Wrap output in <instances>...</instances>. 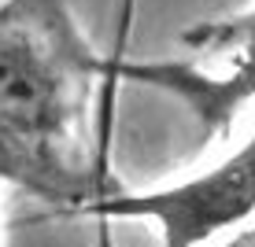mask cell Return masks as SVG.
<instances>
[{"label":"cell","mask_w":255,"mask_h":247,"mask_svg":"<svg viewBox=\"0 0 255 247\" xmlns=\"http://www.w3.org/2000/svg\"><path fill=\"white\" fill-rule=\"evenodd\" d=\"M108 78L67 0L0 4V181L52 210L85 214L111 196L93 140Z\"/></svg>","instance_id":"cell-1"},{"label":"cell","mask_w":255,"mask_h":247,"mask_svg":"<svg viewBox=\"0 0 255 247\" xmlns=\"http://www.w3.org/2000/svg\"><path fill=\"white\" fill-rule=\"evenodd\" d=\"M181 45L196 56L218 59V70L192 63H108V78H126L174 92L196 114L204 137H222L244 103L255 100V7L233 19L200 22L181 33Z\"/></svg>","instance_id":"cell-2"},{"label":"cell","mask_w":255,"mask_h":247,"mask_svg":"<svg viewBox=\"0 0 255 247\" xmlns=\"http://www.w3.org/2000/svg\"><path fill=\"white\" fill-rule=\"evenodd\" d=\"M85 214L96 218H148L159 225L163 247H200L218 233L244 225L255 214V133L192 181L137 196H104Z\"/></svg>","instance_id":"cell-3"}]
</instances>
